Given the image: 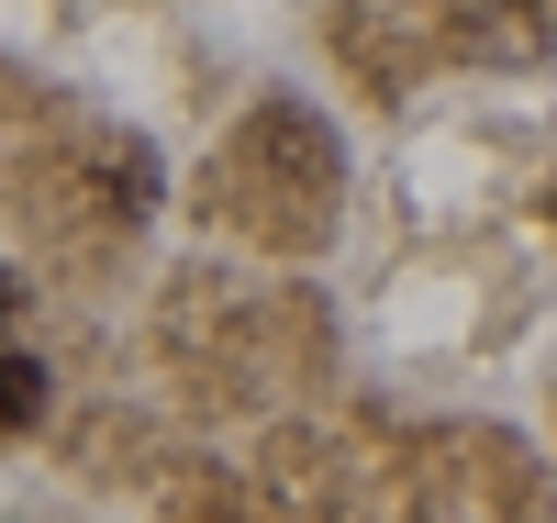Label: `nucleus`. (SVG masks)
Returning <instances> with one entry per match:
<instances>
[{"label":"nucleus","instance_id":"f03ea898","mask_svg":"<svg viewBox=\"0 0 557 523\" xmlns=\"http://www.w3.org/2000/svg\"><path fill=\"white\" fill-rule=\"evenodd\" d=\"M0 323H12V278H0Z\"/></svg>","mask_w":557,"mask_h":523},{"label":"nucleus","instance_id":"f257e3e1","mask_svg":"<svg viewBox=\"0 0 557 523\" xmlns=\"http://www.w3.org/2000/svg\"><path fill=\"white\" fill-rule=\"evenodd\" d=\"M34 412H45V368H34V357H0V435L34 423Z\"/></svg>","mask_w":557,"mask_h":523}]
</instances>
